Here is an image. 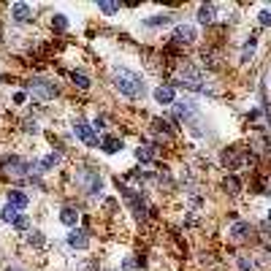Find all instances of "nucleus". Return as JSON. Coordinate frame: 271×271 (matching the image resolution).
I'll return each mask as SVG.
<instances>
[{"label": "nucleus", "mask_w": 271, "mask_h": 271, "mask_svg": "<svg viewBox=\"0 0 271 271\" xmlns=\"http://www.w3.org/2000/svg\"><path fill=\"white\" fill-rule=\"evenodd\" d=\"M114 87L128 98H141L144 95V82L136 71H128V68H114Z\"/></svg>", "instance_id": "nucleus-1"}, {"label": "nucleus", "mask_w": 271, "mask_h": 271, "mask_svg": "<svg viewBox=\"0 0 271 271\" xmlns=\"http://www.w3.org/2000/svg\"><path fill=\"white\" fill-rule=\"evenodd\" d=\"M179 84L193 92H209V84L203 82V76L198 74L195 68H190V65H184V68L179 71Z\"/></svg>", "instance_id": "nucleus-2"}, {"label": "nucleus", "mask_w": 271, "mask_h": 271, "mask_svg": "<svg viewBox=\"0 0 271 271\" xmlns=\"http://www.w3.org/2000/svg\"><path fill=\"white\" fill-rule=\"evenodd\" d=\"M3 171L9 176H14V179H22V176L33 174V163L22 160V157H6V160H3Z\"/></svg>", "instance_id": "nucleus-3"}, {"label": "nucleus", "mask_w": 271, "mask_h": 271, "mask_svg": "<svg viewBox=\"0 0 271 271\" xmlns=\"http://www.w3.org/2000/svg\"><path fill=\"white\" fill-rule=\"evenodd\" d=\"M30 92L38 98V101H49V98L57 95V87L52 82H46V79H33V82H30Z\"/></svg>", "instance_id": "nucleus-4"}, {"label": "nucleus", "mask_w": 271, "mask_h": 271, "mask_svg": "<svg viewBox=\"0 0 271 271\" xmlns=\"http://www.w3.org/2000/svg\"><path fill=\"white\" fill-rule=\"evenodd\" d=\"M74 133L82 138L87 147H98V136H95V130H92V125H87V122H82V120H76L74 122Z\"/></svg>", "instance_id": "nucleus-5"}, {"label": "nucleus", "mask_w": 271, "mask_h": 271, "mask_svg": "<svg viewBox=\"0 0 271 271\" xmlns=\"http://www.w3.org/2000/svg\"><path fill=\"white\" fill-rule=\"evenodd\" d=\"M122 195H125V201H128L130 206H133V214L138 217V220H144V217H147V206H144L141 198H138L136 193H130V187H125V190H122Z\"/></svg>", "instance_id": "nucleus-6"}, {"label": "nucleus", "mask_w": 271, "mask_h": 271, "mask_svg": "<svg viewBox=\"0 0 271 271\" xmlns=\"http://www.w3.org/2000/svg\"><path fill=\"white\" fill-rule=\"evenodd\" d=\"M230 239L233 241H247L249 239V233H252V225H249V222H244V220H239V222H233V225H230Z\"/></svg>", "instance_id": "nucleus-7"}, {"label": "nucleus", "mask_w": 271, "mask_h": 271, "mask_svg": "<svg viewBox=\"0 0 271 271\" xmlns=\"http://www.w3.org/2000/svg\"><path fill=\"white\" fill-rule=\"evenodd\" d=\"M68 244L74 249H87L90 247V236H87V230H82V228H74L68 233Z\"/></svg>", "instance_id": "nucleus-8"}, {"label": "nucleus", "mask_w": 271, "mask_h": 271, "mask_svg": "<svg viewBox=\"0 0 271 271\" xmlns=\"http://www.w3.org/2000/svg\"><path fill=\"white\" fill-rule=\"evenodd\" d=\"M174 41H179V44H190V41H195V28L193 25H176V30H174Z\"/></svg>", "instance_id": "nucleus-9"}, {"label": "nucleus", "mask_w": 271, "mask_h": 271, "mask_svg": "<svg viewBox=\"0 0 271 271\" xmlns=\"http://www.w3.org/2000/svg\"><path fill=\"white\" fill-rule=\"evenodd\" d=\"M79 182H84L87 193H98V190H101V176H98L95 171H82V174H79Z\"/></svg>", "instance_id": "nucleus-10"}, {"label": "nucleus", "mask_w": 271, "mask_h": 271, "mask_svg": "<svg viewBox=\"0 0 271 271\" xmlns=\"http://www.w3.org/2000/svg\"><path fill=\"white\" fill-rule=\"evenodd\" d=\"M155 101L157 103H166V106H171L176 101V92H174V87H168V84H160V87L155 90Z\"/></svg>", "instance_id": "nucleus-11"}, {"label": "nucleus", "mask_w": 271, "mask_h": 271, "mask_svg": "<svg viewBox=\"0 0 271 271\" xmlns=\"http://www.w3.org/2000/svg\"><path fill=\"white\" fill-rule=\"evenodd\" d=\"M11 17H14V22H28L30 19V6L28 3H14L11 6Z\"/></svg>", "instance_id": "nucleus-12"}, {"label": "nucleus", "mask_w": 271, "mask_h": 271, "mask_svg": "<svg viewBox=\"0 0 271 271\" xmlns=\"http://www.w3.org/2000/svg\"><path fill=\"white\" fill-rule=\"evenodd\" d=\"M101 149L106 152V155H114V152L122 149V141H120L117 136H106L103 141H101Z\"/></svg>", "instance_id": "nucleus-13"}, {"label": "nucleus", "mask_w": 271, "mask_h": 271, "mask_svg": "<svg viewBox=\"0 0 271 271\" xmlns=\"http://www.w3.org/2000/svg\"><path fill=\"white\" fill-rule=\"evenodd\" d=\"M60 222L63 225H68V228H76V222H79V211L76 209H71V206H65L60 211Z\"/></svg>", "instance_id": "nucleus-14"}, {"label": "nucleus", "mask_w": 271, "mask_h": 271, "mask_svg": "<svg viewBox=\"0 0 271 271\" xmlns=\"http://www.w3.org/2000/svg\"><path fill=\"white\" fill-rule=\"evenodd\" d=\"M214 6H211V3H203L201 6V9H198V22H201V25H209V22H214Z\"/></svg>", "instance_id": "nucleus-15"}, {"label": "nucleus", "mask_w": 271, "mask_h": 271, "mask_svg": "<svg viewBox=\"0 0 271 271\" xmlns=\"http://www.w3.org/2000/svg\"><path fill=\"white\" fill-rule=\"evenodd\" d=\"M136 157L141 163H152L155 160V147H152V144H144V147H138L136 149Z\"/></svg>", "instance_id": "nucleus-16"}, {"label": "nucleus", "mask_w": 271, "mask_h": 271, "mask_svg": "<svg viewBox=\"0 0 271 271\" xmlns=\"http://www.w3.org/2000/svg\"><path fill=\"white\" fill-rule=\"evenodd\" d=\"M9 203H11V206H17V209H25V206H28V195L19 193V190H11V193H9Z\"/></svg>", "instance_id": "nucleus-17"}, {"label": "nucleus", "mask_w": 271, "mask_h": 271, "mask_svg": "<svg viewBox=\"0 0 271 271\" xmlns=\"http://www.w3.org/2000/svg\"><path fill=\"white\" fill-rule=\"evenodd\" d=\"M19 211H22V209H17V206H11V203H6V206H3V214H0V217H3L6 222H17V220H19Z\"/></svg>", "instance_id": "nucleus-18"}, {"label": "nucleus", "mask_w": 271, "mask_h": 271, "mask_svg": "<svg viewBox=\"0 0 271 271\" xmlns=\"http://www.w3.org/2000/svg\"><path fill=\"white\" fill-rule=\"evenodd\" d=\"M98 9H101V14H106V17H114L117 11H120V3H111V0H103V3H98Z\"/></svg>", "instance_id": "nucleus-19"}, {"label": "nucleus", "mask_w": 271, "mask_h": 271, "mask_svg": "<svg viewBox=\"0 0 271 271\" xmlns=\"http://www.w3.org/2000/svg\"><path fill=\"white\" fill-rule=\"evenodd\" d=\"M168 22H171V14H155V17L147 19L149 28H160V25H168Z\"/></svg>", "instance_id": "nucleus-20"}, {"label": "nucleus", "mask_w": 271, "mask_h": 271, "mask_svg": "<svg viewBox=\"0 0 271 271\" xmlns=\"http://www.w3.org/2000/svg\"><path fill=\"white\" fill-rule=\"evenodd\" d=\"M236 263H239V271H255L252 257H247V255H239V257H236Z\"/></svg>", "instance_id": "nucleus-21"}, {"label": "nucleus", "mask_w": 271, "mask_h": 271, "mask_svg": "<svg viewBox=\"0 0 271 271\" xmlns=\"http://www.w3.org/2000/svg\"><path fill=\"white\" fill-rule=\"evenodd\" d=\"M74 84H76V87H82V90H87V87H90L87 74H82V71H74Z\"/></svg>", "instance_id": "nucleus-22"}, {"label": "nucleus", "mask_w": 271, "mask_h": 271, "mask_svg": "<svg viewBox=\"0 0 271 271\" xmlns=\"http://www.w3.org/2000/svg\"><path fill=\"white\" fill-rule=\"evenodd\" d=\"M52 28H55V30H65V28H68L65 14H55V17H52Z\"/></svg>", "instance_id": "nucleus-23"}, {"label": "nucleus", "mask_w": 271, "mask_h": 271, "mask_svg": "<svg viewBox=\"0 0 271 271\" xmlns=\"http://www.w3.org/2000/svg\"><path fill=\"white\" fill-rule=\"evenodd\" d=\"M252 52H255V38H249V44L244 46V52H241V60L249 63V60H252Z\"/></svg>", "instance_id": "nucleus-24"}, {"label": "nucleus", "mask_w": 271, "mask_h": 271, "mask_svg": "<svg viewBox=\"0 0 271 271\" xmlns=\"http://www.w3.org/2000/svg\"><path fill=\"white\" fill-rule=\"evenodd\" d=\"M28 241L33 244V247H44V241H46V239H44V233H38V230H33V233L28 236Z\"/></svg>", "instance_id": "nucleus-25"}, {"label": "nucleus", "mask_w": 271, "mask_h": 271, "mask_svg": "<svg viewBox=\"0 0 271 271\" xmlns=\"http://www.w3.org/2000/svg\"><path fill=\"white\" fill-rule=\"evenodd\" d=\"M239 187H241V184H239L236 176H228V179H225V190H228V193H239Z\"/></svg>", "instance_id": "nucleus-26"}, {"label": "nucleus", "mask_w": 271, "mask_h": 271, "mask_svg": "<svg viewBox=\"0 0 271 271\" xmlns=\"http://www.w3.org/2000/svg\"><path fill=\"white\" fill-rule=\"evenodd\" d=\"M257 22H260L263 28H271V11H268V9L260 11V14H257Z\"/></svg>", "instance_id": "nucleus-27"}, {"label": "nucleus", "mask_w": 271, "mask_h": 271, "mask_svg": "<svg viewBox=\"0 0 271 271\" xmlns=\"http://www.w3.org/2000/svg\"><path fill=\"white\" fill-rule=\"evenodd\" d=\"M14 228H17V230H30V220H28L25 214H19V220L14 222Z\"/></svg>", "instance_id": "nucleus-28"}, {"label": "nucleus", "mask_w": 271, "mask_h": 271, "mask_svg": "<svg viewBox=\"0 0 271 271\" xmlns=\"http://www.w3.org/2000/svg\"><path fill=\"white\" fill-rule=\"evenodd\" d=\"M122 271H136V260H133V257H128V260L122 263Z\"/></svg>", "instance_id": "nucleus-29"}, {"label": "nucleus", "mask_w": 271, "mask_h": 271, "mask_svg": "<svg viewBox=\"0 0 271 271\" xmlns=\"http://www.w3.org/2000/svg\"><path fill=\"white\" fill-rule=\"evenodd\" d=\"M25 130H28V133H30V130H33V133H36V130H38V125L28 120V122H25Z\"/></svg>", "instance_id": "nucleus-30"}, {"label": "nucleus", "mask_w": 271, "mask_h": 271, "mask_svg": "<svg viewBox=\"0 0 271 271\" xmlns=\"http://www.w3.org/2000/svg\"><path fill=\"white\" fill-rule=\"evenodd\" d=\"M263 244H266V247H271V230H263Z\"/></svg>", "instance_id": "nucleus-31"}, {"label": "nucleus", "mask_w": 271, "mask_h": 271, "mask_svg": "<svg viewBox=\"0 0 271 271\" xmlns=\"http://www.w3.org/2000/svg\"><path fill=\"white\" fill-rule=\"evenodd\" d=\"M14 101H17V103H25V101H28V95H25V92H17Z\"/></svg>", "instance_id": "nucleus-32"}, {"label": "nucleus", "mask_w": 271, "mask_h": 271, "mask_svg": "<svg viewBox=\"0 0 271 271\" xmlns=\"http://www.w3.org/2000/svg\"><path fill=\"white\" fill-rule=\"evenodd\" d=\"M266 193H268V195H271V182H268V190H266Z\"/></svg>", "instance_id": "nucleus-33"}, {"label": "nucleus", "mask_w": 271, "mask_h": 271, "mask_svg": "<svg viewBox=\"0 0 271 271\" xmlns=\"http://www.w3.org/2000/svg\"><path fill=\"white\" fill-rule=\"evenodd\" d=\"M9 271H22V268H9Z\"/></svg>", "instance_id": "nucleus-34"}, {"label": "nucleus", "mask_w": 271, "mask_h": 271, "mask_svg": "<svg viewBox=\"0 0 271 271\" xmlns=\"http://www.w3.org/2000/svg\"><path fill=\"white\" fill-rule=\"evenodd\" d=\"M268 222H271V211H268Z\"/></svg>", "instance_id": "nucleus-35"}]
</instances>
